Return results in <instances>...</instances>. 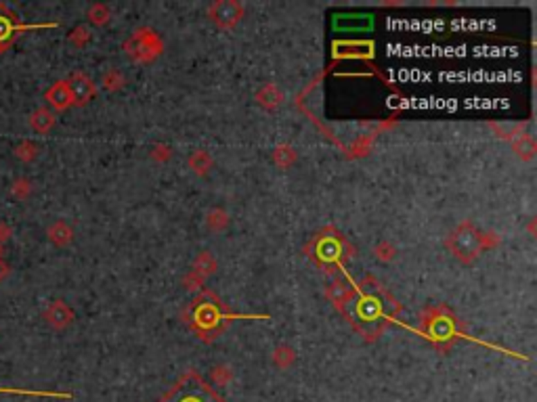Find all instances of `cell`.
Returning a JSON list of instances; mask_svg holds the SVG:
<instances>
[{"mask_svg":"<svg viewBox=\"0 0 537 402\" xmlns=\"http://www.w3.org/2000/svg\"><path fill=\"white\" fill-rule=\"evenodd\" d=\"M19 32H24V26L17 21V15L5 5H0V53H5L13 44Z\"/></svg>","mask_w":537,"mask_h":402,"instance_id":"6da1fadb","label":"cell"},{"mask_svg":"<svg viewBox=\"0 0 537 402\" xmlns=\"http://www.w3.org/2000/svg\"><path fill=\"white\" fill-rule=\"evenodd\" d=\"M0 394H26V396H59V398H69V394H55V392H30V390H15V387H0Z\"/></svg>","mask_w":537,"mask_h":402,"instance_id":"7a4b0ae2","label":"cell"}]
</instances>
